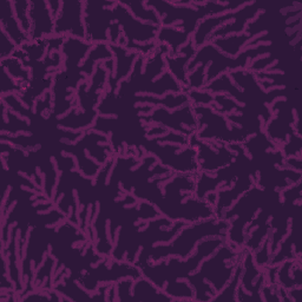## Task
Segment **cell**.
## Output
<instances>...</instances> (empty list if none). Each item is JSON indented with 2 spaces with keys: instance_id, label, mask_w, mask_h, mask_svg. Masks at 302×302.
<instances>
[{
  "instance_id": "cell-1",
  "label": "cell",
  "mask_w": 302,
  "mask_h": 302,
  "mask_svg": "<svg viewBox=\"0 0 302 302\" xmlns=\"http://www.w3.org/2000/svg\"><path fill=\"white\" fill-rule=\"evenodd\" d=\"M38 14H39V17L40 18H44L45 19V27L47 28V31L50 32H52V28H53V21H52V19L50 18V13H49V8L46 9V7H44L43 8V11H41V9H38ZM41 22H43V20H39V22H38V24H36V25H33V28H32V31H33V39H36V38H38V37H40V25H41Z\"/></svg>"
}]
</instances>
